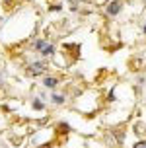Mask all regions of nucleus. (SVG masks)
I'll return each instance as SVG.
<instances>
[{
  "instance_id": "obj_3",
  "label": "nucleus",
  "mask_w": 146,
  "mask_h": 148,
  "mask_svg": "<svg viewBox=\"0 0 146 148\" xmlns=\"http://www.w3.org/2000/svg\"><path fill=\"white\" fill-rule=\"evenodd\" d=\"M45 86L47 88H53V86H57V80L55 78H45Z\"/></svg>"
},
{
  "instance_id": "obj_5",
  "label": "nucleus",
  "mask_w": 146,
  "mask_h": 148,
  "mask_svg": "<svg viewBox=\"0 0 146 148\" xmlns=\"http://www.w3.org/2000/svg\"><path fill=\"white\" fill-rule=\"evenodd\" d=\"M35 107H37V109H43V103H41V101L37 99V101H35Z\"/></svg>"
},
{
  "instance_id": "obj_2",
  "label": "nucleus",
  "mask_w": 146,
  "mask_h": 148,
  "mask_svg": "<svg viewBox=\"0 0 146 148\" xmlns=\"http://www.w3.org/2000/svg\"><path fill=\"white\" fill-rule=\"evenodd\" d=\"M119 8H121V2H111L109 6H107V14H111V16H115L117 12H119Z\"/></svg>"
},
{
  "instance_id": "obj_1",
  "label": "nucleus",
  "mask_w": 146,
  "mask_h": 148,
  "mask_svg": "<svg viewBox=\"0 0 146 148\" xmlns=\"http://www.w3.org/2000/svg\"><path fill=\"white\" fill-rule=\"evenodd\" d=\"M35 47H37V49H41V51H43L45 55L53 53V45H47V43H43V41H37V43H35Z\"/></svg>"
},
{
  "instance_id": "obj_4",
  "label": "nucleus",
  "mask_w": 146,
  "mask_h": 148,
  "mask_svg": "<svg viewBox=\"0 0 146 148\" xmlns=\"http://www.w3.org/2000/svg\"><path fill=\"white\" fill-rule=\"evenodd\" d=\"M29 72L31 74H41V64H33V66L29 68Z\"/></svg>"
},
{
  "instance_id": "obj_6",
  "label": "nucleus",
  "mask_w": 146,
  "mask_h": 148,
  "mask_svg": "<svg viewBox=\"0 0 146 148\" xmlns=\"http://www.w3.org/2000/svg\"><path fill=\"white\" fill-rule=\"evenodd\" d=\"M144 33H146V27H144Z\"/></svg>"
}]
</instances>
